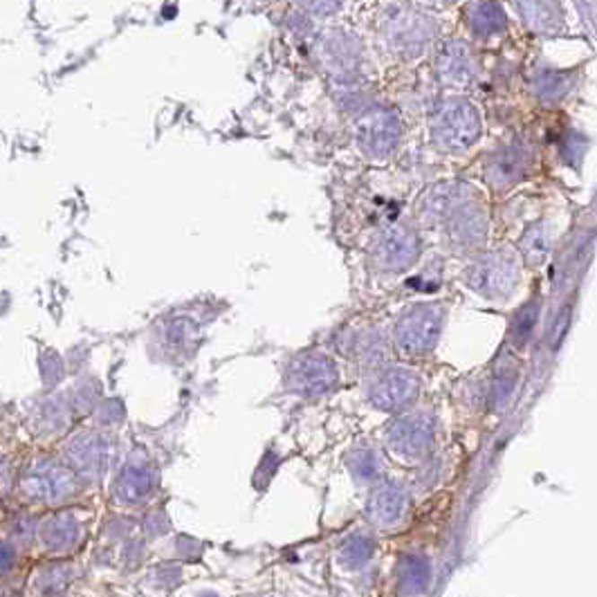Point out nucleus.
I'll return each instance as SVG.
<instances>
[{
	"label": "nucleus",
	"instance_id": "nucleus-13",
	"mask_svg": "<svg viewBox=\"0 0 597 597\" xmlns=\"http://www.w3.org/2000/svg\"><path fill=\"white\" fill-rule=\"evenodd\" d=\"M537 317H539V305L537 303H530L525 305V308H521V312L514 317V323H512V341L519 346L525 344V339L530 337V332H532V326L537 323Z\"/></svg>",
	"mask_w": 597,
	"mask_h": 597
},
{
	"label": "nucleus",
	"instance_id": "nucleus-5",
	"mask_svg": "<svg viewBox=\"0 0 597 597\" xmlns=\"http://www.w3.org/2000/svg\"><path fill=\"white\" fill-rule=\"evenodd\" d=\"M420 391V377L411 371H402V368H393L386 371L373 382L368 398L375 404L377 408L384 411H398L404 404L411 402Z\"/></svg>",
	"mask_w": 597,
	"mask_h": 597
},
{
	"label": "nucleus",
	"instance_id": "nucleus-6",
	"mask_svg": "<svg viewBox=\"0 0 597 597\" xmlns=\"http://www.w3.org/2000/svg\"><path fill=\"white\" fill-rule=\"evenodd\" d=\"M335 377L337 375L332 362L319 353H310L294 359L290 373H287V382H290L292 391L301 395L323 393V391H328L335 384Z\"/></svg>",
	"mask_w": 597,
	"mask_h": 597
},
{
	"label": "nucleus",
	"instance_id": "nucleus-10",
	"mask_svg": "<svg viewBox=\"0 0 597 597\" xmlns=\"http://www.w3.org/2000/svg\"><path fill=\"white\" fill-rule=\"evenodd\" d=\"M429 566L420 557H407V559L399 564L398 568V586L399 593H407V595H417L426 588L429 584Z\"/></svg>",
	"mask_w": 597,
	"mask_h": 597
},
{
	"label": "nucleus",
	"instance_id": "nucleus-9",
	"mask_svg": "<svg viewBox=\"0 0 597 597\" xmlns=\"http://www.w3.org/2000/svg\"><path fill=\"white\" fill-rule=\"evenodd\" d=\"M408 510V498L398 487H380L368 501V514L380 528H395Z\"/></svg>",
	"mask_w": 597,
	"mask_h": 597
},
{
	"label": "nucleus",
	"instance_id": "nucleus-7",
	"mask_svg": "<svg viewBox=\"0 0 597 597\" xmlns=\"http://www.w3.org/2000/svg\"><path fill=\"white\" fill-rule=\"evenodd\" d=\"M399 137V121L393 112L375 110L359 121V142L371 155H386Z\"/></svg>",
	"mask_w": 597,
	"mask_h": 597
},
{
	"label": "nucleus",
	"instance_id": "nucleus-2",
	"mask_svg": "<svg viewBox=\"0 0 597 597\" xmlns=\"http://www.w3.org/2000/svg\"><path fill=\"white\" fill-rule=\"evenodd\" d=\"M443 326V312L435 305H417L411 308L395 328V344L408 357L429 353L435 346Z\"/></svg>",
	"mask_w": 597,
	"mask_h": 597
},
{
	"label": "nucleus",
	"instance_id": "nucleus-1",
	"mask_svg": "<svg viewBox=\"0 0 597 597\" xmlns=\"http://www.w3.org/2000/svg\"><path fill=\"white\" fill-rule=\"evenodd\" d=\"M480 133V119L474 106L461 99H449L434 115V139L447 151H465Z\"/></svg>",
	"mask_w": 597,
	"mask_h": 597
},
{
	"label": "nucleus",
	"instance_id": "nucleus-12",
	"mask_svg": "<svg viewBox=\"0 0 597 597\" xmlns=\"http://www.w3.org/2000/svg\"><path fill=\"white\" fill-rule=\"evenodd\" d=\"M471 25L478 31H483V34H494V31L505 27V13H503L498 4L483 3L471 12Z\"/></svg>",
	"mask_w": 597,
	"mask_h": 597
},
{
	"label": "nucleus",
	"instance_id": "nucleus-4",
	"mask_svg": "<svg viewBox=\"0 0 597 597\" xmlns=\"http://www.w3.org/2000/svg\"><path fill=\"white\" fill-rule=\"evenodd\" d=\"M516 263L507 254H492L471 265L467 272L470 285L485 296H501L514 287L516 283Z\"/></svg>",
	"mask_w": 597,
	"mask_h": 597
},
{
	"label": "nucleus",
	"instance_id": "nucleus-14",
	"mask_svg": "<svg viewBox=\"0 0 597 597\" xmlns=\"http://www.w3.org/2000/svg\"><path fill=\"white\" fill-rule=\"evenodd\" d=\"M514 384H516V368L514 366H501L496 373V380H494V386H492V393H494V399L492 404L496 408H501L503 404L510 399L512 391H514Z\"/></svg>",
	"mask_w": 597,
	"mask_h": 597
},
{
	"label": "nucleus",
	"instance_id": "nucleus-3",
	"mask_svg": "<svg viewBox=\"0 0 597 597\" xmlns=\"http://www.w3.org/2000/svg\"><path fill=\"white\" fill-rule=\"evenodd\" d=\"M435 426L429 416L399 417L389 429V452L399 461H422L434 447Z\"/></svg>",
	"mask_w": 597,
	"mask_h": 597
},
{
	"label": "nucleus",
	"instance_id": "nucleus-15",
	"mask_svg": "<svg viewBox=\"0 0 597 597\" xmlns=\"http://www.w3.org/2000/svg\"><path fill=\"white\" fill-rule=\"evenodd\" d=\"M299 3L308 9H314V12H330V9L337 7L339 0H299Z\"/></svg>",
	"mask_w": 597,
	"mask_h": 597
},
{
	"label": "nucleus",
	"instance_id": "nucleus-8",
	"mask_svg": "<svg viewBox=\"0 0 597 597\" xmlns=\"http://www.w3.org/2000/svg\"><path fill=\"white\" fill-rule=\"evenodd\" d=\"M417 236L408 229H391L377 247V259L386 269H402L416 260Z\"/></svg>",
	"mask_w": 597,
	"mask_h": 597
},
{
	"label": "nucleus",
	"instance_id": "nucleus-11",
	"mask_svg": "<svg viewBox=\"0 0 597 597\" xmlns=\"http://www.w3.org/2000/svg\"><path fill=\"white\" fill-rule=\"evenodd\" d=\"M440 72L444 79L449 81H462L471 75L470 57H467V48L461 43H449L443 49V58H440Z\"/></svg>",
	"mask_w": 597,
	"mask_h": 597
}]
</instances>
